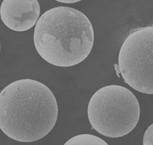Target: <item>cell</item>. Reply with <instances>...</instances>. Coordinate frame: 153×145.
Segmentation results:
<instances>
[{"instance_id": "7", "label": "cell", "mask_w": 153, "mask_h": 145, "mask_svg": "<svg viewBox=\"0 0 153 145\" xmlns=\"http://www.w3.org/2000/svg\"><path fill=\"white\" fill-rule=\"evenodd\" d=\"M153 124H151L146 130L143 138V145H153Z\"/></svg>"}, {"instance_id": "3", "label": "cell", "mask_w": 153, "mask_h": 145, "mask_svg": "<svg viewBox=\"0 0 153 145\" xmlns=\"http://www.w3.org/2000/svg\"><path fill=\"white\" fill-rule=\"evenodd\" d=\"M88 118L93 129L111 138L124 136L136 126L140 106L134 94L121 85L101 88L91 97Z\"/></svg>"}, {"instance_id": "5", "label": "cell", "mask_w": 153, "mask_h": 145, "mask_svg": "<svg viewBox=\"0 0 153 145\" xmlns=\"http://www.w3.org/2000/svg\"><path fill=\"white\" fill-rule=\"evenodd\" d=\"M40 14L38 0H3L1 8V18L9 29L23 32L32 28Z\"/></svg>"}, {"instance_id": "2", "label": "cell", "mask_w": 153, "mask_h": 145, "mask_svg": "<svg viewBox=\"0 0 153 145\" xmlns=\"http://www.w3.org/2000/svg\"><path fill=\"white\" fill-rule=\"evenodd\" d=\"M33 42L39 55L51 64L70 67L84 60L94 43V30L81 11L65 6L51 8L36 23Z\"/></svg>"}, {"instance_id": "6", "label": "cell", "mask_w": 153, "mask_h": 145, "mask_svg": "<svg viewBox=\"0 0 153 145\" xmlns=\"http://www.w3.org/2000/svg\"><path fill=\"white\" fill-rule=\"evenodd\" d=\"M63 145H108V144L96 135L82 134L71 138Z\"/></svg>"}, {"instance_id": "1", "label": "cell", "mask_w": 153, "mask_h": 145, "mask_svg": "<svg viewBox=\"0 0 153 145\" xmlns=\"http://www.w3.org/2000/svg\"><path fill=\"white\" fill-rule=\"evenodd\" d=\"M56 99L44 84L31 79L11 82L0 92V129L20 142L37 141L54 127Z\"/></svg>"}, {"instance_id": "10", "label": "cell", "mask_w": 153, "mask_h": 145, "mask_svg": "<svg viewBox=\"0 0 153 145\" xmlns=\"http://www.w3.org/2000/svg\"><path fill=\"white\" fill-rule=\"evenodd\" d=\"M0 50H1V45H0Z\"/></svg>"}, {"instance_id": "8", "label": "cell", "mask_w": 153, "mask_h": 145, "mask_svg": "<svg viewBox=\"0 0 153 145\" xmlns=\"http://www.w3.org/2000/svg\"><path fill=\"white\" fill-rule=\"evenodd\" d=\"M58 2H62V3H66V4H72V3H75L78 2L79 1H81L82 0H55Z\"/></svg>"}, {"instance_id": "4", "label": "cell", "mask_w": 153, "mask_h": 145, "mask_svg": "<svg viewBox=\"0 0 153 145\" xmlns=\"http://www.w3.org/2000/svg\"><path fill=\"white\" fill-rule=\"evenodd\" d=\"M118 67L124 82L134 90L153 94V27L133 30L124 41Z\"/></svg>"}, {"instance_id": "9", "label": "cell", "mask_w": 153, "mask_h": 145, "mask_svg": "<svg viewBox=\"0 0 153 145\" xmlns=\"http://www.w3.org/2000/svg\"><path fill=\"white\" fill-rule=\"evenodd\" d=\"M114 67H115V70L116 71V74L117 75V76L118 78H120V70H119V67H118V64H114Z\"/></svg>"}]
</instances>
